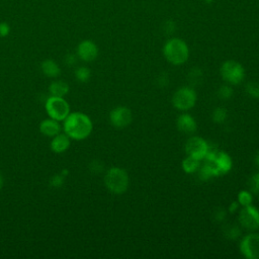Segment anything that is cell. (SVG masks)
Returning <instances> with one entry per match:
<instances>
[{"mask_svg":"<svg viewBox=\"0 0 259 259\" xmlns=\"http://www.w3.org/2000/svg\"><path fill=\"white\" fill-rule=\"evenodd\" d=\"M9 33H10V25L5 21L0 22V37H6Z\"/></svg>","mask_w":259,"mask_h":259,"instance_id":"cell-25","label":"cell"},{"mask_svg":"<svg viewBox=\"0 0 259 259\" xmlns=\"http://www.w3.org/2000/svg\"><path fill=\"white\" fill-rule=\"evenodd\" d=\"M110 123L117 127L122 128L127 126L133 120V114L131 109L125 106H117L113 108L109 113Z\"/></svg>","mask_w":259,"mask_h":259,"instance_id":"cell-10","label":"cell"},{"mask_svg":"<svg viewBox=\"0 0 259 259\" xmlns=\"http://www.w3.org/2000/svg\"><path fill=\"white\" fill-rule=\"evenodd\" d=\"M41 71L42 73L51 78L57 77L61 73V69L58 64L53 60H46L41 63Z\"/></svg>","mask_w":259,"mask_h":259,"instance_id":"cell-16","label":"cell"},{"mask_svg":"<svg viewBox=\"0 0 259 259\" xmlns=\"http://www.w3.org/2000/svg\"><path fill=\"white\" fill-rule=\"evenodd\" d=\"M249 186H250V191L252 194H257L259 195V172L255 173L251 176L249 180Z\"/></svg>","mask_w":259,"mask_h":259,"instance_id":"cell-22","label":"cell"},{"mask_svg":"<svg viewBox=\"0 0 259 259\" xmlns=\"http://www.w3.org/2000/svg\"><path fill=\"white\" fill-rule=\"evenodd\" d=\"M39 131L42 135L53 138L60 133L61 126H60L58 120L53 119V118H48L40 122Z\"/></svg>","mask_w":259,"mask_h":259,"instance_id":"cell-14","label":"cell"},{"mask_svg":"<svg viewBox=\"0 0 259 259\" xmlns=\"http://www.w3.org/2000/svg\"><path fill=\"white\" fill-rule=\"evenodd\" d=\"M240 251L247 259H259V234L246 235L240 242Z\"/></svg>","mask_w":259,"mask_h":259,"instance_id":"cell-8","label":"cell"},{"mask_svg":"<svg viewBox=\"0 0 259 259\" xmlns=\"http://www.w3.org/2000/svg\"><path fill=\"white\" fill-rule=\"evenodd\" d=\"M177 128L185 134H192L197 128V123L193 116L188 113H181L176 120Z\"/></svg>","mask_w":259,"mask_h":259,"instance_id":"cell-12","label":"cell"},{"mask_svg":"<svg viewBox=\"0 0 259 259\" xmlns=\"http://www.w3.org/2000/svg\"><path fill=\"white\" fill-rule=\"evenodd\" d=\"M46 111L51 118L61 121L69 115L70 106L63 97L51 96L46 101Z\"/></svg>","mask_w":259,"mask_h":259,"instance_id":"cell-6","label":"cell"},{"mask_svg":"<svg viewBox=\"0 0 259 259\" xmlns=\"http://www.w3.org/2000/svg\"><path fill=\"white\" fill-rule=\"evenodd\" d=\"M65 62H66V64H67L68 66H72V65H74V64L76 63V56H75V55H73V54H69V55H67V56H66V58H65Z\"/></svg>","mask_w":259,"mask_h":259,"instance_id":"cell-27","label":"cell"},{"mask_svg":"<svg viewBox=\"0 0 259 259\" xmlns=\"http://www.w3.org/2000/svg\"><path fill=\"white\" fill-rule=\"evenodd\" d=\"M218 96L221 99H230L233 96V89L229 85H223L218 90Z\"/></svg>","mask_w":259,"mask_h":259,"instance_id":"cell-23","label":"cell"},{"mask_svg":"<svg viewBox=\"0 0 259 259\" xmlns=\"http://www.w3.org/2000/svg\"><path fill=\"white\" fill-rule=\"evenodd\" d=\"M239 223L247 230L254 231L259 228V209L252 204L243 206L238 215Z\"/></svg>","mask_w":259,"mask_h":259,"instance_id":"cell-7","label":"cell"},{"mask_svg":"<svg viewBox=\"0 0 259 259\" xmlns=\"http://www.w3.org/2000/svg\"><path fill=\"white\" fill-rule=\"evenodd\" d=\"M104 183L110 192L114 194H121L126 191L128 187V174L122 168L112 167L106 171L104 176Z\"/></svg>","mask_w":259,"mask_h":259,"instance_id":"cell-3","label":"cell"},{"mask_svg":"<svg viewBox=\"0 0 259 259\" xmlns=\"http://www.w3.org/2000/svg\"><path fill=\"white\" fill-rule=\"evenodd\" d=\"M240 230L238 229L237 226H231L227 231H226V236L229 237L230 239H236L240 236Z\"/></svg>","mask_w":259,"mask_h":259,"instance_id":"cell-24","label":"cell"},{"mask_svg":"<svg viewBox=\"0 0 259 259\" xmlns=\"http://www.w3.org/2000/svg\"><path fill=\"white\" fill-rule=\"evenodd\" d=\"M2 186H3V176H2V174L0 173V189L2 188Z\"/></svg>","mask_w":259,"mask_h":259,"instance_id":"cell-30","label":"cell"},{"mask_svg":"<svg viewBox=\"0 0 259 259\" xmlns=\"http://www.w3.org/2000/svg\"><path fill=\"white\" fill-rule=\"evenodd\" d=\"M70 147V138L66 134H58L53 137L51 142V149L57 154H61L68 150Z\"/></svg>","mask_w":259,"mask_h":259,"instance_id":"cell-13","label":"cell"},{"mask_svg":"<svg viewBox=\"0 0 259 259\" xmlns=\"http://www.w3.org/2000/svg\"><path fill=\"white\" fill-rule=\"evenodd\" d=\"M90 70L86 67H80L75 72V76L80 82H87L90 78Z\"/></svg>","mask_w":259,"mask_h":259,"instance_id":"cell-21","label":"cell"},{"mask_svg":"<svg viewBox=\"0 0 259 259\" xmlns=\"http://www.w3.org/2000/svg\"><path fill=\"white\" fill-rule=\"evenodd\" d=\"M208 144L200 137H191L185 144V152L187 156H191L198 160H203L208 151Z\"/></svg>","mask_w":259,"mask_h":259,"instance_id":"cell-9","label":"cell"},{"mask_svg":"<svg viewBox=\"0 0 259 259\" xmlns=\"http://www.w3.org/2000/svg\"><path fill=\"white\" fill-rule=\"evenodd\" d=\"M163 55L170 64L182 65L188 60L189 48L183 39L172 37L163 46Z\"/></svg>","mask_w":259,"mask_h":259,"instance_id":"cell-2","label":"cell"},{"mask_svg":"<svg viewBox=\"0 0 259 259\" xmlns=\"http://www.w3.org/2000/svg\"><path fill=\"white\" fill-rule=\"evenodd\" d=\"M64 182V177L62 175H55L52 180H51V183L53 186L55 187H60Z\"/></svg>","mask_w":259,"mask_h":259,"instance_id":"cell-26","label":"cell"},{"mask_svg":"<svg viewBox=\"0 0 259 259\" xmlns=\"http://www.w3.org/2000/svg\"><path fill=\"white\" fill-rule=\"evenodd\" d=\"M49 91L51 93V96L64 97L69 92V85L64 81L57 80L51 83Z\"/></svg>","mask_w":259,"mask_h":259,"instance_id":"cell-15","label":"cell"},{"mask_svg":"<svg viewBox=\"0 0 259 259\" xmlns=\"http://www.w3.org/2000/svg\"><path fill=\"white\" fill-rule=\"evenodd\" d=\"M246 92L252 98H259V83L255 81H250L245 86Z\"/></svg>","mask_w":259,"mask_h":259,"instance_id":"cell-20","label":"cell"},{"mask_svg":"<svg viewBox=\"0 0 259 259\" xmlns=\"http://www.w3.org/2000/svg\"><path fill=\"white\" fill-rule=\"evenodd\" d=\"M228 112L224 107H217L211 114V118L215 123H223L227 119Z\"/></svg>","mask_w":259,"mask_h":259,"instance_id":"cell-18","label":"cell"},{"mask_svg":"<svg viewBox=\"0 0 259 259\" xmlns=\"http://www.w3.org/2000/svg\"><path fill=\"white\" fill-rule=\"evenodd\" d=\"M253 201V195L251 191H247V190H241L238 193V202L239 204H241L242 206H246V205H250Z\"/></svg>","mask_w":259,"mask_h":259,"instance_id":"cell-19","label":"cell"},{"mask_svg":"<svg viewBox=\"0 0 259 259\" xmlns=\"http://www.w3.org/2000/svg\"><path fill=\"white\" fill-rule=\"evenodd\" d=\"M91 119L82 112H72L64 119L65 134L73 140L81 141L86 139L92 132Z\"/></svg>","mask_w":259,"mask_h":259,"instance_id":"cell-1","label":"cell"},{"mask_svg":"<svg viewBox=\"0 0 259 259\" xmlns=\"http://www.w3.org/2000/svg\"><path fill=\"white\" fill-rule=\"evenodd\" d=\"M197 95L193 88L184 86L179 88L172 96L173 106L181 111H186L192 108L196 103Z\"/></svg>","mask_w":259,"mask_h":259,"instance_id":"cell-5","label":"cell"},{"mask_svg":"<svg viewBox=\"0 0 259 259\" xmlns=\"http://www.w3.org/2000/svg\"><path fill=\"white\" fill-rule=\"evenodd\" d=\"M238 207H239V202L238 201H233L231 203V205L229 206V210L231 212H234V211H236L238 209Z\"/></svg>","mask_w":259,"mask_h":259,"instance_id":"cell-28","label":"cell"},{"mask_svg":"<svg viewBox=\"0 0 259 259\" xmlns=\"http://www.w3.org/2000/svg\"><path fill=\"white\" fill-rule=\"evenodd\" d=\"M199 162H200V160H198L196 158H193L191 156H187L182 162V168H183L185 173L193 174V173L198 171V169L200 167Z\"/></svg>","mask_w":259,"mask_h":259,"instance_id":"cell-17","label":"cell"},{"mask_svg":"<svg viewBox=\"0 0 259 259\" xmlns=\"http://www.w3.org/2000/svg\"><path fill=\"white\" fill-rule=\"evenodd\" d=\"M220 74L228 84L237 85L244 80L245 69L241 63L234 60H228L221 66Z\"/></svg>","mask_w":259,"mask_h":259,"instance_id":"cell-4","label":"cell"},{"mask_svg":"<svg viewBox=\"0 0 259 259\" xmlns=\"http://www.w3.org/2000/svg\"><path fill=\"white\" fill-rule=\"evenodd\" d=\"M255 164L259 167V152L256 154V156H255Z\"/></svg>","mask_w":259,"mask_h":259,"instance_id":"cell-29","label":"cell"},{"mask_svg":"<svg viewBox=\"0 0 259 259\" xmlns=\"http://www.w3.org/2000/svg\"><path fill=\"white\" fill-rule=\"evenodd\" d=\"M97 55L98 48L96 44L90 39L82 40L77 47V56L85 62H91L95 60Z\"/></svg>","mask_w":259,"mask_h":259,"instance_id":"cell-11","label":"cell"}]
</instances>
